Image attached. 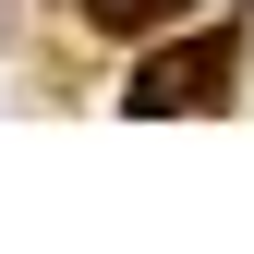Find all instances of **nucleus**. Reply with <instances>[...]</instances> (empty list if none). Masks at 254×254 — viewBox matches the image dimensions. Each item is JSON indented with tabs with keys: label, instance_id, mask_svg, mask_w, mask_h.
I'll list each match as a JSON object with an SVG mask.
<instances>
[{
	"label": "nucleus",
	"instance_id": "nucleus-2",
	"mask_svg": "<svg viewBox=\"0 0 254 254\" xmlns=\"http://www.w3.org/2000/svg\"><path fill=\"white\" fill-rule=\"evenodd\" d=\"M85 24H109V37H145V24H170V12H194V0H73Z\"/></svg>",
	"mask_w": 254,
	"mask_h": 254
},
{
	"label": "nucleus",
	"instance_id": "nucleus-1",
	"mask_svg": "<svg viewBox=\"0 0 254 254\" xmlns=\"http://www.w3.org/2000/svg\"><path fill=\"white\" fill-rule=\"evenodd\" d=\"M218 97H230V37H194V49L145 61V85H133L145 121H170V109H218Z\"/></svg>",
	"mask_w": 254,
	"mask_h": 254
}]
</instances>
